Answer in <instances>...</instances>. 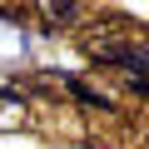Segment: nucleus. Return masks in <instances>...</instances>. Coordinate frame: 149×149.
Wrapping results in <instances>:
<instances>
[{"label": "nucleus", "instance_id": "nucleus-1", "mask_svg": "<svg viewBox=\"0 0 149 149\" xmlns=\"http://www.w3.org/2000/svg\"><path fill=\"white\" fill-rule=\"evenodd\" d=\"M45 5H50V15H65V20L74 15V0H45Z\"/></svg>", "mask_w": 149, "mask_h": 149}]
</instances>
